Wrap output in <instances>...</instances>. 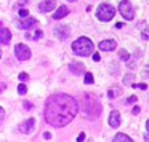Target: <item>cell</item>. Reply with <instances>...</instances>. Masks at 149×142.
<instances>
[{
  "mask_svg": "<svg viewBox=\"0 0 149 142\" xmlns=\"http://www.w3.org/2000/svg\"><path fill=\"white\" fill-rule=\"evenodd\" d=\"M146 129H147V134H149V120L146 121Z\"/></svg>",
  "mask_w": 149,
  "mask_h": 142,
  "instance_id": "obj_36",
  "label": "cell"
},
{
  "mask_svg": "<svg viewBox=\"0 0 149 142\" xmlns=\"http://www.w3.org/2000/svg\"><path fill=\"white\" fill-rule=\"evenodd\" d=\"M0 38H2V43L3 45H8V43H10V38H11V32L8 31L7 27H2V29H0Z\"/></svg>",
  "mask_w": 149,
  "mask_h": 142,
  "instance_id": "obj_14",
  "label": "cell"
},
{
  "mask_svg": "<svg viewBox=\"0 0 149 142\" xmlns=\"http://www.w3.org/2000/svg\"><path fill=\"white\" fill-rule=\"evenodd\" d=\"M114 140H116V142H131V137L124 134V132H119V134H116Z\"/></svg>",
  "mask_w": 149,
  "mask_h": 142,
  "instance_id": "obj_18",
  "label": "cell"
},
{
  "mask_svg": "<svg viewBox=\"0 0 149 142\" xmlns=\"http://www.w3.org/2000/svg\"><path fill=\"white\" fill-rule=\"evenodd\" d=\"M43 37V32L42 31H37L35 32V37H34V40H39V38H42Z\"/></svg>",
  "mask_w": 149,
  "mask_h": 142,
  "instance_id": "obj_27",
  "label": "cell"
},
{
  "mask_svg": "<svg viewBox=\"0 0 149 142\" xmlns=\"http://www.w3.org/2000/svg\"><path fill=\"white\" fill-rule=\"evenodd\" d=\"M135 102H136V96H130L127 99V104H135Z\"/></svg>",
  "mask_w": 149,
  "mask_h": 142,
  "instance_id": "obj_26",
  "label": "cell"
},
{
  "mask_svg": "<svg viewBox=\"0 0 149 142\" xmlns=\"http://www.w3.org/2000/svg\"><path fill=\"white\" fill-rule=\"evenodd\" d=\"M138 88H139V89H146V88H147V85H146V83H139V85H138Z\"/></svg>",
  "mask_w": 149,
  "mask_h": 142,
  "instance_id": "obj_33",
  "label": "cell"
},
{
  "mask_svg": "<svg viewBox=\"0 0 149 142\" xmlns=\"http://www.w3.org/2000/svg\"><path fill=\"white\" fill-rule=\"evenodd\" d=\"M84 81H85L87 85H91V83L95 81V78H93V75H91L90 72H88V74H85V78H84Z\"/></svg>",
  "mask_w": 149,
  "mask_h": 142,
  "instance_id": "obj_21",
  "label": "cell"
},
{
  "mask_svg": "<svg viewBox=\"0 0 149 142\" xmlns=\"http://www.w3.org/2000/svg\"><path fill=\"white\" fill-rule=\"evenodd\" d=\"M122 94V89L119 88V86H112L111 89H109V93H107V96L111 97V99H114V97H119Z\"/></svg>",
  "mask_w": 149,
  "mask_h": 142,
  "instance_id": "obj_17",
  "label": "cell"
},
{
  "mask_svg": "<svg viewBox=\"0 0 149 142\" xmlns=\"http://www.w3.org/2000/svg\"><path fill=\"white\" fill-rule=\"evenodd\" d=\"M84 110H85V113L88 115L90 120H96L99 117V113H101V104H99L96 99H93V97H85Z\"/></svg>",
  "mask_w": 149,
  "mask_h": 142,
  "instance_id": "obj_3",
  "label": "cell"
},
{
  "mask_svg": "<svg viewBox=\"0 0 149 142\" xmlns=\"http://www.w3.org/2000/svg\"><path fill=\"white\" fill-rule=\"evenodd\" d=\"M3 118H5V110L0 109V121H3Z\"/></svg>",
  "mask_w": 149,
  "mask_h": 142,
  "instance_id": "obj_32",
  "label": "cell"
},
{
  "mask_svg": "<svg viewBox=\"0 0 149 142\" xmlns=\"http://www.w3.org/2000/svg\"><path fill=\"white\" fill-rule=\"evenodd\" d=\"M128 64H127V66H128L130 69H135L136 67V61H135V59H128V61H127Z\"/></svg>",
  "mask_w": 149,
  "mask_h": 142,
  "instance_id": "obj_24",
  "label": "cell"
},
{
  "mask_svg": "<svg viewBox=\"0 0 149 142\" xmlns=\"http://www.w3.org/2000/svg\"><path fill=\"white\" fill-rule=\"evenodd\" d=\"M34 124H35V120H34V118H27L26 121H23L19 124V132H23V134H29V132L32 131Z\"/></svg>",
  "mask_w": 149,
  "mask_h": 142,
  "instance_id": "obj_10",
  "label": "cell"
},
{
  "mask_svg": "<svg viewBox=\"0 0 149 142\" xmlns=\"http://www.w3.org/2000/svg\"><path fill=\"white\" fill-rule=\"evenodd\" d=\"M139 31H141V37L144 40H149V26H146V23H139Z\"/></svg>",
  "mask_w": 149,
  "mask_h": 142,
  "instance_id": "obj_16",
  "label": "cell"
},
{
  "mask_svg": "<svg viewBox=\"0 0 149 142\" xmlns=\"http://www.w3.org/2000/svg\"><path fill=\"white\" fill-rule=\"evenodd\" d=\"M95 45L88 37H80L76 42H72V51L79 56H90L93 54Z\"/></svg>",
  "mask_w": 149,
  "mask_h": 142,
  "instance_id": "obj_2",
  "label": "cell"
},
{
  "mask_svg": "<svg viewBox=\"0 0 149 142\" xmlns=\"http://www.w3.org/2000/svg\"><path fill=\"white\" fill-rule=\"evenodd\" d=\"M119 13L124 16V19H127V21H131L135 18V10H133V5L130 3V0H120Z\"/></svg>",
  "mask_w": 149,
  "mask_h": 142,
  "instance_id": "obj_5",
  "label": "cell"
},
{
  "mask_svg": "<svg viewBox=\"0 0 149 142\" xmlns=\"http://www.w3.org/2000/svg\"><path fill=\"white\" fill-rule=\"evenodd\" d=\"M56 8V2L55 0H43L39 3V11L40 13H51Z\"/></svg>",
  "mask_w": 149,
  "mask_h": 142,
  "instance_id": "obj_8",
  "label": "cell"
},
{
  "mask_svg": "<svg viewBox=\"0 0 149 142\" xmlns=\"http://www.w3.org/2000/svg\"><path fill=\"white\" fill-rule=\"evenodd\" d=\"M79 112L77 101L69 94H53L45 105V120L55 128H64L76 118Z\"/></svg>",
  "mask_w": 149,
  "mask_h": 142,
  "instance_id": "obj_1",
  "label": "cell"
},
{
  "mask_svg": "<svg viewBox=\"0 0 149 142\" xmlns=\"http://www.w3.org/2000/svg\"><path fill=\"white\" fill-rule=\"evenodd\" d=\"M18 93H19V94H26V93H27V88H26L24 83H21L19 86H18Z\"/></svg>",
  "mask_w": 149,
  "mask_h": 142,
  "instance_id": "obj_22",
  "label": "cell"
},
{
  "mask_svg": "<svg viewBox=\"0 0 149 142\" xmlns=\"http://www.w3.org/2000/svg\"><path fill=\"white\" fill-rule=\"evenodd\" d=\"M69 70H71L72 74H76V75H82L85 72V67H84L82 62H71L69 64Z\"/></svg>",
  "mask_w": 149,
  "mask_h": 142,
  "instance_id": "obj_13",
  "label": "cell"
},
{
  "mask_svg": "<svg viewBox=\"0 0 149 142\" xmlns=\"http://www.w3.org/2000/svg\"><path fill=\"white\" fill-rule=\"evenodd\" d=\"M133 78H135L133 74H127L124 77V85H131V83H133Z\"/></svg>",
  "mask_w": 149,
  "mask_h": 142,
  "instance_id": "obj_19",
  "label": "cell"
},
{
  "mask_svg": "<svg viewBox=\"0 0 149 142\" xmlns=\"http://www.w3.org/2000/svg\"><path fill=\"white\" fill-rule=\"evenodd\" d=\"M84 139H85V132H80V134H79V137H77V140H79V142H82Z\"/></svg>",
  "mask_w": 149,
  "mask_h": 142,
  "instance_id": "obj_30",
  "label": "cell"
},
{
  "mask_svg": "<svg viewBox=\"0 0 149 142\" xmlns=\"http://www.w3.org/2000/svg\"><path fill=\"white\" fill-rule=\"evenodd\" d=\"M109 124L112 128H119L120 126V113L117 110H112L111 115H109Z\"/></svg>",
  "mask_w": 149,
  "mask_h": 142,
  "instance_id": "obj_12",
  "label": "cell"
},
{
  "mask_svg": "<svg viewBox=\"0 0 149 142\" xmlns=\"http://www.w3.org/2000/svg\"><path fill=\"white\" fill-rule=\"evenodd\" d=\"M29 16V11L26 10V8H21L19 10V18H27Z\"/></svg>",
  "mask_w": 149,
  "mask_h": 142,
  "instance_id": "obj_23",
  "label": "cell"
},
{
  "mask_svg": "<svg viewBox=\"0 0 149 142\" xmlns=\"http://www.w3.org/2000/svg\"><path fill=\"white\" fill-rule=\"evenodd\" d=\"M98 46L101 51H114L117 46V42L116 40H103V42H99Z\"/></svg>",
  "mask_w": 149,
  "mask_h": 142,
  "instance_id": "obj_11",
  "label": "cell"
},
{
  "mask_svg": "<svg viewBox=\"0 0 149 142\" xmlns=\"http://www.w3.org/2000/svg\"><path fill=\"white\" fill-rule=\"evenodd\" d=\"M23 107H24V109H32V104H30V102H24V104H23Z\"/></svg>",
  "mask_w": 149,
  "mask_h": 142,
  "instance_id": "obj_31",
  "label": "cell"
},
{
  "mask_svg": "<svg viewBox=\"0 0 149 142\" xmlns=\"http://www.w3.org/2000/svg\"><path fill=\"white\" fill-rule=\"evenodd\" d=\"M16 24H18L19 29H26V31H29V29H32L34 26H37V19L35 18H29V16H27V18L19 19Z\"/></svg>",
  "mask_w": 149,
  "mask_h": 142,
  "instance_id": "obj_7",
  "label": "cell"
},
{
  "mask_svg": "<svg viewBox=\"0 0 149 142\" xmlns=\"http://www.w3.org/2000/svg\"><path fill=\"white\" fill-rule=\"evenodd\" d=\"M116 27L117 29H122V27H124V23H116Z\"/></svg>",
  "mask_w": 149,
  "mask_h": 142,
  "instance_id": "obj_34",
  "label": "cell"
},
{
  "mask_svg": "<svg viewBox=\"0 0 149 142\" xmlns=\"http://www.w3.org/2000/svg\"><path fill=\"white\" fill-rule=\"evenodd\" d=\"M119 56L124 59V61H128V59H130V54H128V51H127V50H120L119 51Z\"/></svg>",
  "mask_w": 149,
  "mask_h": 142,
  "instance_id": "obj_20",
  "label": "cell"
},
{
  "mask_svg": "<svg viewBox=\"0 0 149 142\" xmlns=\"http://www.w3.org/2000/svg\"><path fill=\"white\" fill-rule=\"evenodd\" d=\"M99 59H101V54H99V53H93V61H95V62H98Z\"/></svg>",
  "mask_w": 149,
  "mask_h": 142,
  "instance_id": "obj_28",
  "label": "cell"
},
{
  "mask_svg": "<svg viewBox=\"0 0 149 142\" xmlns=\"http://www.w3.org/2000/svg\"><path fill=\"white\" fill-rule=\"evenodd\" d=\"M139 112H141V107H133V110H131V113H133V115H138Z\"/></svg>",
  "mask_w": 149,
  "mask_h": 142,
  "instance_id": "obj_29",
  "label": "cell"
},
{
  "mask_svg": "<svg viewBox=\"0 0 149 142\" xmlns=\"http://www.w3.org/2000/svg\"><path fill=\"white\" fill-rule=\"evenodd\" d=\"M43 137H45V139H50V137H51V132H45Z\"/></svg>",
  "mask_w": 149,
  "mask_h": 142,
  "instance_id": "obj_35",
  "label": "cell"
},
{
  "mask_svg": "<svg viewBox=\"0 0 149 142\" xmlns=\"http://www.w3.org/2000/svg\"><path fill=\"white\" fill-rule=\"evenodd\" d=\"M96 16H98V19L103 21V23L111 21L114 16H116V8L112 5H109V3H101V5L98 7V10H96Z\"/></svg>",
  "mask_w": 149,
  "mask_h": 142,
  "instance_id": "obj_4",
  "label": "cell"
},
{
  "mask_svg": "<svg viewBox=\"0 0 149 142\" xmlns=\"http://www.w3.org/2000/svg\"><path fill=\"white\" fill-rule=\"evenodd\" d=\"M15 54L19 61H27V59H30V50H29V46H26L24 43H18L15 46Z\"/></svg>",
  "mask_w": 149,
  "mask_h": 142,
  "instance_id": "obj_6",
  "label": "cell"
},
{
  "mask_svg": "<svg viewBox=\"0 0 149 142\" xmlns=\"http://www.w3.org/2000/svg\"><path fill=\"white\" fill-rule=\"evenodd\" d=\"M27 78H29V75L26 74V72H21V74H19V80H21V81H26Z\"/></svg>",
  "mask_w": 149,
  "mask_h": 142,
  "instance_id": "obj_25",
  "label": "cell"
},
{
  "mask_svg": "<svg viewBox=\"0 0 149 142\" xmlns=\"http://www.w3.org/2000/svg\"><path fill=\"white\" fill-rule=\"evenodd\" d=\"M69 2H77V0H69Z\"/></svg>",
  "mask_w": 149,
  "mask_h": 142,
  "instance_id": "obj_37",
  "label": "cell"
},
{
  "mask_svg": "<svg viewBox=\"0 0 149 142\" xmlns=\"http://www.w3.org/2000/svg\"><path fill=\"white\" fill-rule=\"evenodd\" d=\"M69 15V8L67 7H59L58 10H56V13H53V18L55 19H61V18H64V16H67Z\"/></svg>",
  "mask_w": 149,
  "mask_h": 142,
  "instance_id": "obj_15",
  "label": "cell"
},
{
  "mask_svg": "<svg viewBox=\"0 0 149 142\" xmlns=\"http://www.w3.org/2000/svg\"><path fill=\"white\" fill-rule=\"evenodd\" d=\"M53 32H55L56 38H59V40H66V38L69 37V34H71V29H69L67 26H56Z\"/></svg>",
  "mask_w": 149,
  "mask_h": 142,
  "instance_id": "obj_9",
  "label": "cell"
}]
</instances>
